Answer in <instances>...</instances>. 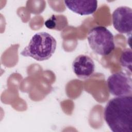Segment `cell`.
Segmentation results:
<instances>
[{
    "instance_id": "6da1fadb",
    "label": "cell",
    "mask_w": 132,
    "mask_h": 132,
    "mask_svg": "<svg viewBox=\"0 0 132 132\" xmlns=\"http://www.w3.org/2000/svg\"><path fill=\"white\" fill-rule=\"evenodd\" d=\"M104 118L113 132H132V96L115 97L104 109Z\"/></svg>"
},
{
    "instance_id": "7a4b0ae2",
    "label": "cell",
    "mask_w": 132,
    "mask_h": 132,
    "mask_svg": "<svg viewBox=\"0 0 132 132\" xmlns=\"http://www.w3.org/2000/svg\"><path fill=\"white\" fill-rule=\"evenodd\" d=\"M56 46L57 41L52 36L46 32H38L32 37L28 45L20 54L37 61H44L52 56Z\"/></svg>"
},
{
    "instance_id": "3957f363",
    "label": "cell",
    "mask_w": 132,
    "mask_h": 132,
    "mask_svg": "<svg viewBox=\"0 0 132 132\" xmlns=\"http://www.w3.org/2000/svg\"><path fill=\"white\" fill-rule=\"evenodd\" d=\"M87 40L90 48L95 53L100 55H108L115 48L112 34L102 26L91 29L88 34Z\"/></svg>"
},
{
    "instance_id": "277c9868",
    "label": "cell",
    "mask_w": 132,
    "mask_h": 132,
    "mask_svg": "<svg viewBox=\"0 0 132 132\" xmlns=\"http://www.w3.org/2000/svg\"><path fill=\"white\" fill-rule=\"evenodd\" d=\"M110 94L116 97L132 95V79L130 75L123 72L114 73L107 79Z\"/></svg>"
},
{
    "instance_id": "5b68a950",
    "label": "cell",
    "mask_w": 132,
    "mask_h": 132,
    "mask_svg": "<svg viewBox=\"0 0 132 132\" xmlns=\"http://www.w3.org/2000/svg\"><path fill=\"white\" fill-rule=\"evenodd\" d=\"M114 28L120 33L131 35L132 31V10L127 6L116 9L112 14Z\"/></svg>"
},
{
    "instance_id": "8992f818",
    "label": "cell",
    "mask_w": 132,
    "mask_h": 132,
    "mask_svg": "<svg viewBox=\"0 0 132 132\" xmlns=\"http://www.w3.org/2000/svg\"><path fill=\"white\" fill-rule=\"evenodd\" d=\"M72 68L78 78L87 79L94 72L95 64L90 57L82 54L77 56L73 60Z\"/></svg>"
},
{
    "instance_id": "52a82bcc",
    "label": "cell",
    "mask_w": 132,
    "mask_h": 132,
    "mask_svg": "<svg viewBox=\"0 0 132 132\" xmlns=\"http://www.w3.org/2000/svg\"><path fill=\"white\" fill-rule=\"evenodd\" d=\"M64 2L69 10L81 15L93 14L97 8V1H65Z\"/></svg>"
},
{
    "instance_id": "ba28073f",
    "label": "cell",
    "mask_w": 132,
    "mask_h": 132,
    "mask_svg": "<svg viewBox=\"0 0 132 132\" xmlns=\"http://www.w3.org/2000/svg\"><path fill=\"white\" fill-rule=\"evenodd\" d=\"M68 24L67 18L63 15H52L44 22L45 26L48 29L61 30Z\"/></svg>"
},
{
    "instance_id": "9c48e42d",
    "label": "cell",
    "mask_w": 132,
    "mask_h": 132,
    "mask_svg": "<svg viewBox=\"0 0 132 132\" xmlns=\"http://www.w3.org/2000/svg\"><path fill=\"white\" fill-rule=\"evenodd\" d=\"M131 54L130 48H126L122 52L120 58L121 66L126 70H128L130 74H131Z\"/></svg>"
}]
</instances>
